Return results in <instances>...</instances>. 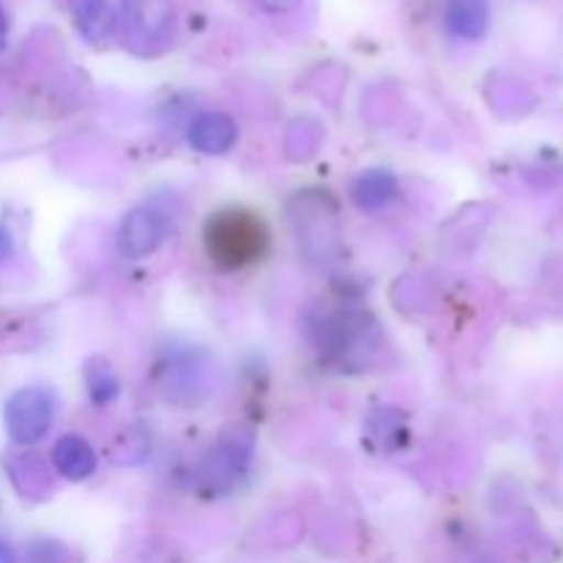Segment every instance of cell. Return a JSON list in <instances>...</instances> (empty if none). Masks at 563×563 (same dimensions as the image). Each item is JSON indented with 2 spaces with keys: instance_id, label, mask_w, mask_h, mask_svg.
<instances>
[{
  "instance_id": "ba28073f",
  "label": "cell",
  "mask_w": 563,
  "mask_h": 563,
  "mask_svg": "<svg viewBox=\"0 0 563 563\" xmlns=\"http://www.w3.org/2000/svg\"><path fill=\"white\" fill-rule=\"evenodd\" d=\"M53 465L66 482H82L97 471V454L80 434H64L53 445Z\"/></svg>"
},
{
  "instance_id": "4fadbf2b",
  "label": "cell",
  "mask_w": 563,
  "mask_h": 563,
  "mask_svg": "<svg viewBox=\"0 0 563 563\" xmlns=\"http://www.w3.org/2000/svg\"><path fill=\"white\" fill-rule=\"evenodd\" d=\"M11 251H14V240H11L9 231L0 225V262H5V258L11 256Z\"/></svg>"
},
{
  "instance_id": "277c9868",
  "label": "cell",
  "mask_w": 563,
  "mask_h": 563,
  "mask_svg": "<svg viewBox=\"0 0 563 563\" xmlns=\"http://www.w3.org/2000/svg\"><path fill=\"white\" fill-rule=\"evenodd\" d=\"M55 401L42 388H22L5 401V432L14 443L31 445L38 443L53 427Z\"/></svg>"
},
{
  "instance_id": "9a60e30c",
  "label": "cell",
  "mask_w": 563,
  "mask_h": 563,
  "mask_svg": "<svg viewBox=\"0 0 563 563\" xmlns=\"http://www.w3.org/2000/svg\"><path fill=\"white\" fill-rule=\"evenodd\" d=\"M0 563H16V553L9 542L0 539Z\"/></svg>"
},
{
  "instance_id": "52a82bcc",
  "label": "cell",
  "mask_w": 563,
  "mask_h": 563,
  "mask_svg": "<svg viewBox=\"0 0 563 563\" xmlns=\"http://www.w3.org/2000/svg\"><path fill=\"white\" fill-rule=\"evenodd\" d=\"M77 33L88 44H104L115 31V16L108 0H66Z\"/></svg>"
},
{
  "instance_id": "8992f818",
  "label": "cell",
  "mask_w": 563,
  "mask_h": 563,
  "mask_svg": "<svg viewBox=\"0 0 563 563\" xmlns=\"http://www.w3.org/2000/svg\"><path fill=\"white\" fill-rule=\"evenodd\" d=\"M236 121L225 113H201L190 121L187 141L201 154H225L236 143Z\"/></svg>"
},
{
  "instance_id": "6da1fadb",
  "label": "cell",
  "mask_w": 563,
  "mask_h": 563,
  "mask_svg": "<svg viewBox=\"0 0 563 563\" xmlns=\"http://www.w3.org/2000/svg\"><path fill=\"white\" fill-rule=\"evenodd\" d=\"M207 253L218 267L240 269L258 262L269 245L267 225L247 209H225L212 214L203 229Z\"/></svg>"
},
{
  "instance_id": "7c38bea8",
  "label": "cell",
  "mask_w": 563,
  "mask_h": 563,
  "mask_svg": "<svg viewBox=\"0 0 563 563\" xmlns=\"http://www.w3.org/2000/svg\"><path fill=\"white\" fill-rule=\"evenodd\" d=\"M66 550L55 542H36L27 553V563H66Z\"/></svg>"
},
{
  "instance_id": "2e32d148",
  "label": "cell",
  "mask_w": 563,
  "mask_h": 563,
  "mask_svg": "<svg viewBox=\"0 0 563 563\" xmlns=\"http://www.w3.org/2000/svg\"><path fill=\"white\" fill-rule=\"evenodd\" d=\"M5 31H9V14H5L3 3H0V49H3L5 44Z\"/></svg>"
},
{
  "instance_id": "9c48e42d",
  "label": "cell",
  "mask_w": 563,
  "mask_h": 563,
  "mask_svg": "<svg viewBox=\"0 0 563 563\" xmlns=\"http://www.w3.org/2000/svg\"><path fill=\"white\" fill-rule=\"evenodd\" d=\"M399 187H396V179L388 174V170H363L361 176L352 179L350 187V198L357 209L363 212H377V209L388 207L390 201L396 198Z\"/></svg>"
},
{
  "instance_id": "7a4b0ae2",
  "label": "cell",
  "mask_w": 563,
  "mask_h": 563,
  "mask_svg": "<svg viewBox=\"0 0 563 563\" xmlns=\"http://www.w3.org/2000/svg\"><path fill=\"white\" fill-rule=\"evenodd\" d=\"M174 0H124L115 20L121 44L135 55H159L174 38Z\"/></svg>"
},
{
  "instance_id": "5b68a950",
  "label": "cell",
  "mask_w": 563,
  "mask_h": 563,
  "mask_svg": "<svg viewBox=\"0 0 563 563\" xmlns=\"http://www.w3.org/2000/svg\"><path fill=\"white\" fill-rule=\"evenodd\" d=\"M165 236V218L152 207H135L119 229V253L124 258H146Z\"/></svg>"
},
{
  "instance_id": "5bb4252c",
  "label": "cell",
  "mask_w": 563,
  "mask_h": 563,
  "mask_svg": "<svg viewBox=\"0 0 563 563\" xmlns=\"http://www.w3.org/2000/svg\"><path fill=\"white\" fill-rule=\"evenodd\" d=\"M258 3H262L264 9H269V11H284V9H291L297 0H258Z\"/></svg>"
},
{
  "instance_id": "30bf717a",
  "label": "cell",
  "mask_w": 563,
  "mask_h": 563,
  "mask_svg": "<svg viewBox=\"0 0 563 563\" xmlns=\"http://www.w3.org/2000/svg\"><path fill=\"white\" fill-rule=\"evenodd\" d=\"M449 31L460 38H482L489 27V3L487 0H451Z\"/></svg>"
},
{
  "instance_id": "3957f363",
  "label": "cell",
  "mask_w": 563,
  "mask_h": 563,
  "mask_svg": "<svg viewBox=\"0 0 563 563\" xmlns=\"http://www.w3.org/2000/svg\"><path fill=\"white\" fill-rule=\"evenodd\" d=\"M291 207L297 236L306 253L317 262L328 264L330 256L339 251V212L330 203L328 192H297Z\"/></svg>"
},
{
  "instance_id": "8fae6325",
  "label": "cell",
  "mask_w": 563,
  "mask_h": 563,
  "mask_svg": "<svg viewBox=\"0 0 563 563\" xmlns=\"http://www.w3.org/2000/svg\"><path fill=\"white\" fill-rule=\"evenodd\" d=\"M82 379H86L88 394H91L97 405H108V401L119 396V377H115L113 366L104 357H88L86 368H82Z\"/></svg>"
}]
</instances>
